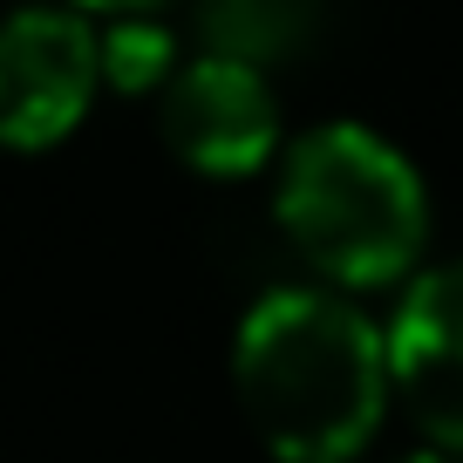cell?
<instances>
[{"label":"cell","mask_w":463,"mask_h":463,"mask_svg":"<svg viewBox=\"0 0 463 463\" xmlns=\"http://www.w3.org/2000/svg\"><path fill=\"white\" fill-rule=\"evenodd\" d=\"M177 61V34L157 14H116L102 21V82L123 89V96H144V89H171Z\"/></svg>","instance_id":"52a82bcc"},{"label":"cell","mask_w":463,"mask_h":463,"mask_svg":"<svg viewBox=\"0 0 463 463\" xmlns=\"http://www.w3.org/2000/svg\"><path fill=\"white\" fill-rule=\"evenodd\" d=\"M157 130L184 171L252 177L279 157V96L252 61L191 55L157 96Z\"/></svg>","instance_id":"277c9868"},{"label":"cell","mask_w":463,"mask_h":463,"mask_svg":"<svg viewBox=\"0 0 463 463\" xmlns=\"http://www.w3.org/2000/svg\"><path fill=\"white\" fill-rule=\"evenodd\" d=\"M395 463H457V457H436V449H422V457H395Z\"/></svg>","instance_id":"ba28073f"},{"label":"cell","mask_w":463,"mask_h":463,"mask_svg":"<svg viewBox=\"0 0 463 463\" xmlns=\"http://www.w3.org/2000/svg\"><path fill=\"white\" fill-rule=\"evenodd\" d=\"M232 395L279 463H354L395 395L389 327L334 287H273L232 334Z\"/></svg>","instance_id":"6da1fadb"},{"label":"cell","mask_w":463,"mask_h":463,"mask_svg":"<svg viewBox=\"0 0 463 463\" xmlns=\"http://www.w3.org/2000/svg\"><path fill=\"white\" fill-rule=\"evenodd\" d=\"M102 82V28L75 7H21L0 21V144L48 150L89 116Z\"/></svg>","instance_id":"3957f363"},{"label":"cell","mask_w":463,"mask_h":463,"mask_svg":"<svg viewBox=\"0 0 463 463\" xmlns=\"http://www.w3.org/2000/svg\"><path fill=\"white\" fill-rule=\"evenodd\" d=\"M389 368L436 457L463 463V260H443L402 287L389 314Z\"/></svg>","instance_id":"5b68a950"},{"label":"cell","mask_w":463,"mask_h":463,"mask_svg":"<svg viewBox=\"0 0 463 463\" xmlns=\"http://www.w3.org/2000/svg\"><path fill=\"white\" fill-rule=\"evenodd\" d=\"M314 28L320 21L307 7H279V0H232V7H204L198 14L204 55H232V61H252V69L293 55Z\"/></svg>","instance_id":"8992f818"},{"label":"cell","mask_w":463,"mask_h":463,"mask_svg":"<svg viewBox=\"0 0 463 463\" xmlns=\"http://www.w3.org/2000/svg\"><path fill=\"white\" fill-rule=\"evenodd\" d=\"M273 218L334 293L395 287L430 246V191L368 123H320L293 137L273 177Z\"/></svg>","instance_id":"7a4b0ae2"}]
</instances>
